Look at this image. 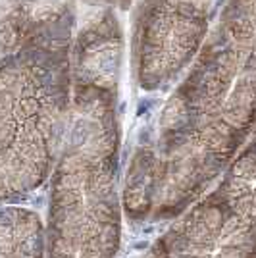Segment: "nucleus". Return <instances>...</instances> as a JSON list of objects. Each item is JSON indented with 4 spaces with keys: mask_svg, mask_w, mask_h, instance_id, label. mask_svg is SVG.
<instances>
[{
    "mask_svg": "<svg viewBox=\"0 0 256 258\" xmlns=\"http://www.w3.org/2000/svg\"><path fill=\"white\" fill-rule=\"evenodd\" d=\"M256 127V0H227L152 127L131 154L123 208L168 222L220 179Z\"/></svg>",
    "mask_w": 256,
    "mask_h": 258,
    "instance_id": "f257e3e1",
    "label": "nucleus"
},
{
    "mask_svg": "<svg viewBox=\"0 0 256 258\" xmlns=\"http://www.w3.org/2000/svg\"><path fill=\"white\" fill-rule=\"evenodd\" d=\"M121 52L112 8L91 16L75 37L70 119L50 173L44 258H114L119 248Z\"/></svg>",
    "mask_w": 256,
    "mask_h": 258,
    "instance_id": "f03ea898",
    "label": "nucleus"
},
{
    "mask_svg": "<svg viewBox=\"0 0 256 258\" xmlns=\"http://www.w3.org/2000/svg\"><path fill=\"white\" fill-rule=\"evenodd\" d=\"M75 12L70 0L0 6V205L52 173L70 119Z\"/></svg>",
    "mask_w": 256,
    "mask_h": 258,
    "instance_id": "7ed1b4c3",
    "label": "nucleus"
},
{
    "mask_svg": "<svg viewBox=\"0 0 256 258\" xmlns=\"http://www.w3.org/2000/svg\"><path fill=\"white\" fill-rule=\"evenodd\" d=\"M141 258H256V127L220 179Z\"/></svg>",
    "mask_w": 256,
    "mask_h": 258,
    "instance_id": "20e7f679",
    "label": "nucleus"
},
{
    "mask_svg": "<svg viewBox=\"0 0 256 258\" xmlns=\"http://www.w3.org/2000/svg\"><path fill=\"white\" fill-rule=\"evenodd\" d=\"M214 0H141L131 39L143 91H162L189 70L208 31Z\"/></svg>",
    "mask_w": 256,
    "mask_h": 258,
    "instance_id": "39448f33",
    "label": "nucleus"
},
{
    "mask_svg": "<svg viewBox=\"0 0 256 258\" xmlns=\"http://www.w3.org/2000/svg\"><path fill=\"white\" fill-rule=\"evenodd\" d=\"M0 258H44V224L18 205H0Z\"/></svg>",
    "mask_w": 256,
    "mask_h": 258,
    "instance_id": "423d86ee",
    "label": "nucleus"
},
{
    "mask_svg": "<svg viewBox=\"0 0 256 258\" xmlns=\"http://www.w3.org/2000/svg\"><path fill=\"white\" fill-rule=\"evenodd\" d=\"M96 2H104L108 6H119V8H123V6H127L129 0H96Z\"/></svg>",
    "mask_w": 256,
    "mask_h": 258,
    "instance_id": "0eeeda50",
    "label": "nucleus"
}]
</instances>
